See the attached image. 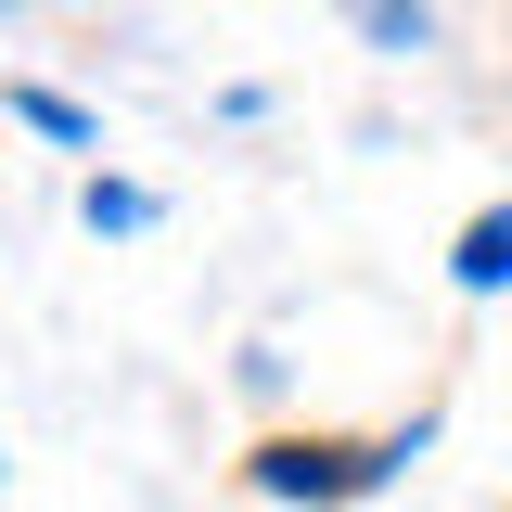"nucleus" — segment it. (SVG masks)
<instances>
[{
  "label": "nucleus",
  "mask_w": 512,
  "mask_h": 512,
  "mask_svg": "<svg viewBox=\"0 0 512 512\" xmlns=\"http://www.w3.org/2000/svg\"><path fill=\"white\" fill-rule=\"evenodd\" d=\"M346 13H359V26H372L384 52H423V0H346Z\"/></svg>",
  "instance_id": "7ed1b4c3"
},
{
  "label": "nucleus",
  "mask_w": 512,
  "mask_h": 512,
  "mask_svg": "<svg viewBox=\"0 0 512 512\" xmlns=\"http://www.w3.org/2000/svg\"><path fill=\"white\" fill-rule=\"evenodd\" d=\"M448 269H461V295H500V282H512V205H487V218L461 231V256H448Z\"/></svg>",
  "instance_id": "f03ea898"
},
{
  "label": "nucleus",
  "mask_w": 512,
  "mask_h": 512,
  "mask_svg": "<svg viewBox=\"0 0 512 512\" xmlns=\"http://www.w3.org/2000/svg\"><path fill=\"white\" fill-rule=\"evenodd\" d=\"M384 461L397 448H372V436H269L244 461V487H269V500H359V487H384Z\"/></svg>",
  "instance_id": "f257e3e1"
},
{
  "label": "nucleus",
  "mask_w": 512,
  "mask_h": 512,
  "mask_svg": "<svg viewBox=\"0 0 512 512\" xmlns=\"http://www.w3.org/2000/svg\"><path fill=\"white\" fill-rule=\"evenodd\" d=\"M154 218V192H128V180H90V231H141Z\"/></svg>",
  "instance_id": "20e7f679"
},
{
  "label": "nucleus",
  "mask_w": 512,
  "mask_h": 512,
  "mask_svg": "<svg viewBox=\"0 0 512 512\" xmlns=\"http://www.w3.org/2000/svg\"><path fill=\"white\" fill-rule=\"evenodd\" d=\"M13 116H26V128H52V141H90V116H77L64 90H13Z\"/></svg>",
  "instance_id": "39448f33"
}]
</instances>
